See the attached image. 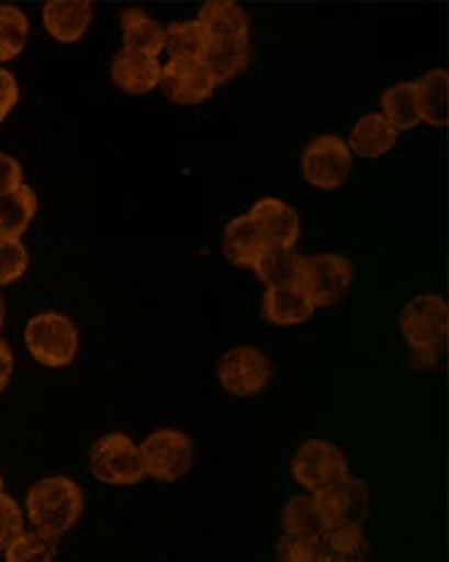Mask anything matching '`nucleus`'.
<instances>
[{
  "label": "nucleus",
  "mask_w": 449,
  "mask_h": 562,
  "mask_svg": "<svg viewBox=\"0 0 449 562\" xmlns=\"http://www.w3.org/2000/svg\"><path fill=\"white\" fill-rule=\"evenodd\" d=\"M83 514V494L75 479L47 476L30 486L25 516L37 533L52 540L69 533Z\"/></svg>",
  "instance_id": "1"
},
{
  "label": "nucleus",
  "mask_w": 449,
  "mask_h": 562,
  "mask_svg": "<svg viewBox=\"0 0 449 562\" xmlns=\"http://www.w3.org/2000/svg\"><path fill=\"white\" fill-rule=\"evenodd\" d=\"M25 345L33 359L47 369H65L77 359L79 331L61 312H40L25 327Z\"/></svg>",
  "instance_id": "2"
},
{
  "label": "nucleus",
  "mask_w": 449,
  "mask_h": 562,
  "mask_svg": "<svg viewBox=\"0 0 449 562\" xmlns=\"http://www.w3.org/2000/svg\"><path fill=\"white\" fill-rule=\"evenodd\" d=\"M89 467L91 474L109 486H135L145 479L141 447L123 432L99 437L89 450Z\"/></svg>",
  "instance_id": "3"
},
{
  "label": "nucleus",
  "mask_w": 449,
  "mask_h": 562,
  "mask_svg": "<svg viewBox=\"0 0 449 562\" xmlns=\"http://www.w3.org/2000/svg\"><path fill=\"white\" fill-rule=\"evenodd\" d=\"M353 280V266L339 254L302 256L298 285L315 307H334L347 297Z\"/></svg>",
  "instance_id": "4"
},
{
  "label": "nucleus",
  "mask_w": 449,
  "mask_h": 562,
  "mask_svg": "<svg viewBox=\"0 0 449 562\" xmlns=\"http://www.w3.org/2000/svg\"><path fill=\"white\" fill-rule=\"evenodd\" d=\"M447 303L440 295H415L401 310V335L415 353H435L447 339Z\"/></svg>",
  "instance_id": "5"
},
{
  "label": "nucleus",
  "mask_w": 449,
  "mask_h": 562,
  "mask_svg": "<svg viewBox=\"0 0 449 562\" xmlns=\"http://www.w3.org/2000/svg\"><path fill=\"white\" fill-rule=\"evenodd\" d=\"M145 464V476L160 484H172L190 472L194 460V445L182 430L160 428L150 432L138 445Z\"/></svg>",
  "instance_id": "6"
},
{
  "label": "nucleus",
  "mask_w": 449,
  "mask_h": 562,
  "mask_svg": "<svg viewBox=\"0 0 449 562\" xmlns=\"http://www.w3.org/2000/svg\"><path fill=\"white\" fill-rule=\"evenodd\" d=\"M290 470L292 476H295V482L305 488L307 494L315 496L322 488H327L334 482H339L341 476H347L349 464L337 445L312 437V440H305L298 447Z\"/></svg>",
  "instance_id": "7"
},
{
  "label": "nucleus",
  "mask_w": 449,
  "mask_h": 562,
  "mask_svg": "<svg viewBox=\"0 0 449 562\" xmlns=\"http://www.w3.org/2000/svg\"><path fill=\"white\" fill-rule=\"evenodd\" d=\"M216 376L226 393L236 398H250V395L266 391L273 379V363L258 347H236L218 361Z\"/></svg>",
  "instance_id": "8"
},
{
  "label": "nucleus",
  "mask_w": 449,
  "mask_h": 562,
  "mask_svg": "<svg viewBox=\"0 0 449 562\" xmlns=\"http://www.w3.org/2000/svg\"><path fill=\"white\" fill-rule=\"evenodd\" d=\"M351 153L339 135H317L302 150V175L317 190H339L351 172Z\"/></svg>",
  "instance_id": "9"
},
{
  "label": "nucleus",
  "mask_w": 449,
  "mask_h": 562,
  "mask_svg": "<svg viewBox=\"0 0 449 562\" xmlns=\"http://www.w3.org/2000/svg\"><path fill=\"white\" fill-rule=\"evenodd\" d=\"M315 502L327 528H361L369 516V488L351 474L322 488Z\"/></svg>",
  "instance_id": "10"
},
{
  "label": "nucleus",
  "mask_w": 449,
  "mask_h": 562,
  "mask_svg": "<svg viewBox=\"0 0 449 562\" xmlns=\"http://www.w3.org/2000/svg\"><path fill=\"white\" fill-rule=\"evenodd\" d=\"M165 97L180 106H197L216 89L212 71L202 59H170L160 71Z\"/></svg>",
  "instance_id": "11"
},
{
  "label": "nucleus",
  "mask_w": 449,
  "mask_h": 562,
  "mask_svg": "<svg viewBox=\"0 0 449 562\" xmlns=\"http://www.w3.org/2000/svg\"><path fill=\"white\" fill-rule=\"evenodd\" d=\"M248 216L254 218V224L258 226L268 246L295 248L300 238V214L295 212V206L276 200V196H266V200L254 204Z\"/></svg>",
  "instance_id": "12"
},
{
  "label": "nucleus",
  "mask_w": 449,
  "mask_h": 562,
  "mask_svg": "<svg viewBox=\"0 0 449 562\" xmlns=\"http://www.w3.org/2000/svg\"><path fill=\"white\" fill-rule=\"evenodd\" d=\"M160 71L162 65L158 57L141 55V52L121 49L111 61V79L121 91L133 93V97H143V93L160 87Z\"/></svg>",
  "instance_id": "13"
},
{
  "label": "nucleus",
  "mask_w": 449,
  "mask_h": 562,
  "mask_svg": "<svg viewBox=\"0 0 449 562\" xmlns=\"http://www.w3.org/2000/svg\"><path fill=\"white\" fill-rule=\"evenodd\" d=\"M93 5L87 0H52L42 8V23L47 33L61 45L79 43L89 33Z\"/></svg>",
  "instance_id": "14"
},
{
  "label": "nucleus",
  "mask_w": 449,
  "mask_h": 562,
  "mask_svg": "<svg viewBox=\"0 0 449 562\" xmlns=\"http://www.w3.org/2000/svg\"><path fill=\"white\" fill-rule=\"evenodd\" d=\"M206 33L209 43L212 40H236V43H248L250 23L246 10L234 3V0H212L202 5L200 15L194 18Z\"/></svg>",
  "instance_id": "15"
},
{
  "label": "nucleus",
  "mask_w": 449,
  "mask_h": 562,
  "mask_svg": "<svg viewBox=\"0 0 449 562\" xmlns=\"http://www.w3.org/2000/svg\"><path fill=\"white\" fill-rule=\"evenodd\" d=\"M222 246L228 263H234L238 268H254L258 256L266 251L268 244L266 238L260 236L254 218L248 214H242L224 226Z\"/></svg>",
  "instance_id": "16"
},
{
  "label": "nucleus",
  "mask_w": 449,
  "mask_h": 562,
  "mask_svg": "<svg viewBox=\"0 0 449 562\" xmlns=\"http://www.w3.org/2000/svg\"><path fill=\"white\" fill-rule=\"evenodd\" d=\"M395 140H399V133L381 113H367L353 123L349 138L344 143H347L349 153L359 155V158H381L393 148Z\"/></svg>",
  "instance_id": "17"
},
{
  "label": "nucleus",
  "mask_w": 449,
  "mask_h": 562,
  "mask_svg": "<svg viewBox=\"0 0 449 562\" xmlns=\"http://www.w3.org/2000/svg\"><path fill=\"white\" fill-rule=\"evenodd\" d=\"M315 312V305L302 293L300 285L270 288L263 295V317L278 327H295L307 322Z\"/></svg>",
  "instance_id": "18"
},
{
  "label": "nucleus",
  "mask_w": 449,
  "mask_h": 562,
  "mask_svg": "<svg viewBox=\"0 0 449 562\" xmlns=\"http://www.w3.org/2000/svg\"><path fill=\"white\" fill-rule=\"evenodd\" d=\"M123 49L141 52V55L158 57L165 49V27L141 8H128L121 15Z\"/></svg>",
  "instance_id": "19"
},
{
  "label": "nucleus",
  "mask_w": 449,
  "mask_h": 562,
  "mask_svg": "<svg viewBox=\"0 0 449 562\" xmlns=\"http://www.w3.org/2000/svg\"><path fill=\"white\" fill-rule=\"evenodd\" d=\"M300 263H302V256L295 251V248L266 246V251L260 254L254 263V270L260 283L266 285V290L288 288V285H298Z\"/></svg>",
  "instance_id": "20"
},
{
  "label": "nucleus",
  "mask_w": 449,
  "mask_h": 562,
  "mask_svg": "<svg viewBox=\"0 0 449 562\" xmlns=\"http://www.w3.org/2000/svg\"><path fill=\"white\" fill-rule=\"evenodd\" d=\"M37 214V196L25 182L13 192L0 194V238H20Z\"/></svg>",
  "instance_id": "21"
},
{
  "label": "nucleus",
  "mask_w": 449,
  "mask_h": 562,
  "mask_svg": "<svg viewBox=\"0 0 449 562\" xmlns=\"http://www.w3.org/2000/svg\"><path fill=\"white\" fill-rule=\"evenodd\" d=\"M415 85L417 111L420 121L430 126H447V97H449V71L447 69H430Z\"/></svg>",
  "instance_id": "22"
},
{
  "label": "nucleus",
  "mask_w": 449,
  "mask_h": 562,
  "mask_svg": "<svg viewBox=\"0 0 449 562\" xmlns=\"http://www.w3.org/2000/svg\"><path fill=\"white\" fill-rule=\"evenodd\" d=\"M317 553L319 562H369V540L361 528H327Z\"/></svg>",
  "instance_id": "23"
},
{
  "label": "nucleus",
  "mask_w": 449,
  "mask_h": 562,
  "mask_svg": "<svg viewBox=\"0 0 449 562\" xmlns=\"http://www.w3.org/2000/svg\"><path fill=\"white\" fill-rule=\"evenodd\" d=\"M325 518L319 514V506L312 494L292 496L283 508V536L319 540L325 536Z\"/></svg>",
  "instance_id": "24"
},
{
  "label": "nucleus",
  "mask_w": 449,
  "mask_h": 562,
  "mask_svg": "<svg viewBox=\"0 0 449 562\" xmlns=\"http://www.w3.org/2000/svg\"><path fill=\"white\" fill-rule=\"evenodd\" d=\"M250 49L248 43H236V40H212L209 43L202 61L212 71L216 85L232 81L248 67Z\"/></svg>",
  "instance_id": "25"
},
{
  "label": "nucleus",
  "mask_w": 449,
  "mask_h": 562,
  "mask_svg": "<svg viewBox=\"0 0 449 562\" xmlns=\"http://www.w3.org/2000/svg\"><path fill=\"white\" fill-rule=\"evenodd\" d=\"M381 116L391 123L395 133L411 131L420 123L413 81L393 85L381 93Z\"/></svg>",
  "instance_id": "26"
},
{
  "label": "nucleus",
  "mask_w": 449,
  "mask_h": 562,
  "mask_svg": "<svg viewBox=\"0 0 449 562\" xmlns=\"http://www.w3.org/2000/svg\"><path fill=\"white\" fill-rule=\"evenodd\" d=\"M209 37L197 20H182L165 30V49L170 59H202Z\"/></svg>",
  "instance_id": "27"
},
{
  "label": "nucleus",
  "mask_w": 449,
  "mask_h": 562,
  "mask_svg": "<svg viewBox=\"0 0 449 562\" xmlns=\"http://www.w3.org/2000/svg\"><path fill=\"white\" fill-rule=\"evenodd\" d=\"M30 40V20L15 5H0V65L23 55Z\"/></svg>",
  "instance_id": "28"
},
{
  "label": "nucleus",
  "mask_w": 449,
  "mask_h": 562,
  "mask_svg": "<svg viewBox=\"0 0 449 562\" xmlns=\"http://www.w3.org/2000/svg\"><path fill=\"white\" fill-rule=\"evenodd\" d=\"M3 553L5 562H55L57 546L55 540L37 533V530H23Z\"/></svg>",
  "instance_id": "29"
},
{
  "label": "nucleus",
  "mask_w": 449,
  "mask_h": 562,
  "mask_svg": "<svg viewBox=\"0 0 449 562\" xmlns=\"http://www.w3.org/2000/svg\"><path fill=\"white\" fill-rule=\"evenodd\" d=\"M30 268V254L20 238H0V285L23 278Z\"/></svg>",
  "instance_id": "30"
},
{
  "label": "nucleus",
  "mask_w": 449,
  "mask_h": 562,
  "mask_svg": "<svg viewBox=\"0 0 449 562\" xmlns=\"http://www.w3.org/2000/svg\"><path fill=\"white\" fill-rule=\"evenodd\" d=\"M25 530V514L13 496L0 494V550H5Z\"/></svg>",
  "instance_id": "31"
},
{
  "label": "nucleus",
  "mask_w": 449,
  "mask_h": 562,
  "mask_svg": "<svg viewBox=\"0 0 449 562\" xmlns=\"http://www.w3.org/2000/svg\"><path fill=\"white\" fill-rule=\"evenodd\" d=\"M278 562H319L317 540L283 536L278 540Z\"/></svg>",
  "instance_id": "32"
},
{
  "label": "nucleus",
  "mask_w": 449,
  "mask_h": 562,
  "mask_svg": "<svg viewBox=\"0 0 449 562\" xmlns=\"http://www.w3.org/2000/svg\"><path fill=\"white\" fill-rule=\"evenodd\" d=\"M23 184V165L13 155L0 150V194L13 192Z\"/></svg>",
  "instance_id": "33"
},
{
  "label": "nucleus",
  "mask_w": 449,
  "mask_h": 562,
  "mask_svg": "<svg viewBox=\"0 0 449 562\" xmlns=\"http://www.w3.org/2000/svg\"><path fill=\"white\" fill-rule=\"evenodd\" d=\"M20 99V89L15 77L10 75L8 69H0V123H3L10 111L15 109V103Z\"/></svg>",
  "instance_id": "34"
},
{
  "label": "nucleus",
  "mask_w": 449,
  "mask_h": 562,
  "mask_svg": "<svg viewBox=\"0 0 449 562\" xmlns=\"http://www.w3.org/2000/svg\"><path fill=\"white\" fill-rule=\"evenodd\" d=\"M13 367H15L13 351H10L5 341L0 339V391H3L10 383V376H13Z\"/></svg>",
  "instance_id": "35"
},
{
  "label": "nucleus",
  "mask_w": 449,
  "mask_h": 562,
  "mask_svg": "<svg viewBox=\"0 0 449 562\" xmlns=\"http://www.w3.org/2000/svg\"><path fill=\"white\" fill-rule=\"evenodd\" d=\"M3 322H5V300L0 295V329H3Z\"/></svg>",
  "instance_id": "36"
},
{
  "label": "nucleus",
  "mask_w": 449,
  "mask_h": 562,
  "mask_svg": "<svg viewBox=\"0 0 449 562\" xmlns=\"http://www.w3.org/2000/svg\"><path fill=\"white\" fill-rule=\"evenodd\" d=\"M0 494H3V476H0Z\"/></svg>",
  "instance_id": "37"
}]
</instances>
